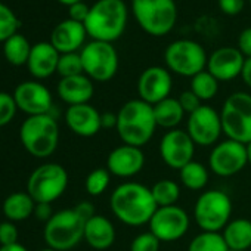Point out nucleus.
<instances>
[{
	"label": "nucleus",
	"mask_w": 251,
	"mask_h": 251,
	"mask_svg": "<svg viewBox=\"0 0 251 251\" xmlns=\"http://www.w3.org/2000/svg\"><path fill=\"white\" fill-rule=\"evenodd\" d=\"M109 207L121 223L135 227L150 223L158 208L151 188L139 182L120 183L109 197Z\"/></svg>",
	"instance_id": "1"
},
{
	"label": "nucleus",
	"mask_w": 251,
	"mask_h": 251,
	"mask_svg": "<svg viewBox=\"0 0 251 251\" xmlns=\"http://www.w3.org/2000/svg\"><path fill=\"white\" fill-rule=\"evenodd\" d=\"M158 127L154 106L142 99H130L117 112V135L126 145L142 148L154 136Z\"/></svg>",
	"instance_id": "2"
},
{
	"label": "nucleus",
	"mask_w": 251,
	"mask_h": 251,
	"mask_svg": "<svg viewBox=\"0 0 251 251\" xmlns=\"http://www.w3.org/2000/svg\"><path fill=\"white\" fill-rule=\"evenodd\" d=\"M127 18L129 11L123 0H98L90 6L84 27L93 40L112 43L126 31Z\"/></svg>",
	"instance_id": "3"
},
{
	"label": "nucleus",
	"mask_w": 251,
	"mask_h": 251,
	"mask_svg": "<svg viewBox=\"0 0 251 251\" xmlns=\"http://www.w3.org/2000/svg\"><path fill=\"white\" fill-rule=\"evenodd\" d=\"M20 139L28 154L36 158H48L58 148L59 126L50 114L31 115L21 126Z\"/></svg>",
	"instance_id": "4"
},
{
	"label": "nucleus",
	"mask_w": 251,
	"mask_h": 251,
	"mask_svg": "<svg viewBox=\"0 0 251 251\" xmlns=\"http://www.w3.org/2000/svg\"><path fill=\"white\" fill-rule=\"evenodd\" d=\"M132 11L139 27L150 36H167L176 25L175 0H132Z\"/></svg>",
	"instance_id": "5"
},
{
	"label": "nucleus",
	"mask_w": 251,
	"mask_h": 251,
	"mask_svg": "<svg viewBox=\"0 0 251 251\" xmlns=\"http://www.w3.org/2000/svg\"><path fill=\"white\" fill-rule=\"evenodd\" d=\"M84 225L86 220L74 208L59 210L45 225V241L52 250L70 251L84 239Z\"/></svg>",
	"instance_id": "6"
},
{
	"label": "nucleus",
	"mask_w": 251,
	"mask_h": 251,
	"mask_svg": "<svg viewBox=\"0 0 251 251\" xmlns=\"http://www.w3.org/2000/svg\"><path fill=\"white\" fill-rule=\"evenodd\" d=\"M223 133L227 139L244 145L251 142V95L235 92L229 95L220 109Z\"/></svg>",
	"instance_id": "7"
},
{
	"label": "nucleus",
	"mask_w": 251,
	"mask_h": 251,
	"mask_svg": "<svg viewBox=\"0 0 251 251\" xmlns=\"http://www.w3.org/2000/svg\"><path fill=\"white\" fill-rule=\"evenodd\" d=\"M232 200L220 189L204 191L195 201L194 220L204 232H220L230 222Z\"/></svg>",
	"instance_id": "8"
},
{
	"label": "nucleus",
	"mask_w": 251,
	"mask_h": 251,
	"mask_svg": "<svg viewBox=\"0 0 251 251\" xmlns=\"http://www.w3.org/2000/svg\"><path fill=\"white\" fill-rule=\"evenodd\" d=\"M68 186V173L58 163L39 166L27 180V192L37 202L52 204L64 195Z\"/></svg>",
	"instance_id": "9"
},
{
	"label": "nucleus",
	"mask_w": 251,
	"mask_h": 251,
	"mask_svg": "<svg viewBox=\"0 0 251 251\" xmlns=\"http://www.w3.org/2000/svg\"><path fill=\"white\" fill-rule=\"evenodd\" d=\"M207 61L208 56L205 49L200 43L188 39L176 40L164 50L167 70L182 77L192 78L198 73L204 71L207 68Z\"/></svg>",
	"instance_id": "10"
},
{
	"label": "nucleus",
	"mask_w": 251,
	"mask_h": 251,
	"mask_svg": "<svg viewBox=\"0 0 251 251\" xmlns=\"http://www.w3.org/2000/svg\"><path fill=\"white\" fill-rule=\"evenodd\" d=\"M84 74L99 83L109 81L118 71V53L112 43L92 40L80 52Z\"/></svg>",
	"instance_id": "11"
},
{
	"label": "nucleus",
	"mask_w": 251,
	"mask_h": 251,
	"mask_svg": "<svg viewBox=\"0 0 251 251\" xmlns=\"http://www.w3.org/2000/svg\"><path fill=\"white\" fill-rule=\"evenodd\" d=\"M148 225L150 230L161 242H176L188 233L191 219L186 210L176 204L169 207H158Z\"/></svg>",
	"instance_id": "12"
},
{
	"label": "nucleus",
	"mask_w": 251,
	"mask_h": 251,
	"mask_svg": "<svg viewBox=\"0 0 251 251\" xmlns=\"http://www.w3.org/2000/svg\"><path fill=\"white\" fill-rule=\"evenodd\" d=\"M186 132L198 147H214L222 133V120L220 112L210 105H201L195 112L188 115Z\"/></svg>",
	"instance_id": "13"
},
{
	"label": "nucleus",
	"mask_w": 251,
	"mask_h": 251,
	"mask_svg": "<svg viewBox=\"0 0 251 251\" xmlns=\"http://www.w3.org/2000/svg\"><path fill=\"white\" fill-rule=\"evenodd\" d=\"M247 164V147L227 138L217 142L208 155V169L219 177L235 176L242 172Z\"/></svg>",
	"instance_id": "14"
},
{
	"label": "nucleus",
	"mask_w": 251,
	"mask_h": 251,
	"mask_svg": "<svg viewBox=\"0 0 251 251\" xmlns=\"http://www.w3.org/2000/svg\"><path fill=\"white\" fill-rule=\"evenodd\" d=\"M195 147L197 145L194 144L186 130L173 129L167 130L163 135L158 150L163 163L167 167L179 172L188 163L194 161Z\"/></svg>",
	"instance_id": "15"
},
{
	"label": "nucleus",
	"mask_w": 251,
	"mask_h": 251,
	"mask_svg": "<svg viewBox=\"0 0 251 251\" xmlns=\"http://www.w3.org/2000/svg\"><path fill=\"white\" fill-rule=\"evenodd\" d=\"M138 96L150 105H155L170 98L173 89V78L164 67H148L138 78Z\"/></svg>",
	"instance_id": "16"
},
{
	"label": "nucleus",
	"mask_w": 251,
	"mask_h": 251,
	"mask_svg": "<svg viewBox=\"0 0 251 251\" xmlns=\"http://www.w3.org/2000/svg\"><path fill=\"white\" fill-rule=\"evenodd\" d=\"M14 99L18 109L28 114V117L50 114L53 106L50 90L45 84L33 80L18 84L14 90Z\"/></svg>",
	"instance_id": "17"
},
{
	"label": "nucleus",
	"mask_w": 251,
	"mask_h": 251,
	"mask_svg": "<svg viewBox=\"0 0 251 251\" xmlns=\"http://www.w3.org/2000/svg\"><path fill=\"white\" fill-rule=\"evenodd\" d=\"M145 167V154L142 148L120 145L114 148L106 158V169L112 176L127 179L139 175Z\"/></svg>",
	"instance_id": "18"
},
{
	"label": "nucleus",
	"mask_w": 251,
	"mask_h": 251,
	"mask_svg": "<svg viewBox=\"0 0 251 251\" xmlns=\"http://www.w3.org/2000/svg\"><path fill=\"white\" fill-rule=\"evenodd\" d=\"M245 64V56L238 48L225 46L216 49L207 61V71L220 83L232 81L241 75Z\"/></svg>",
	"instance_id": "19"
},
{
	"label": "nucleus",
	"mask_w": 251,
	"mask_h": 251,
	"mask_svg": "<svg viewBox=\"0 0 251 251\" xmlns=\"http://www.w3.org/2000/svg\"><path fill=\"white\" fill-rule=\"evenodd\" d=\"M65 121L68 129L80 138H93L102 129L100 112L90 103L68 106Z\"/></svg>",
	"instance_id": "20"
},
{
	"label": "nucleus",
	"mask_w": 251,
	"mask_h": 251,
	"mask_svg": "<svg viewBox=\"0 0 251 251\" xmlns=\"http://www.w3.org/2000/svg\"><path fill=\"white\" fill-rule=\"evenodd\" d=\"M87 31L84 24L77 23L74 20H65L61 21L50 34V43L53 48L62 55V53H73L77 52L84 40H86Z\"/></svg>",
	"instance_id": "21"
},
{
	"label": "nucleus",
	"mask_w": 251,
	"mask_h": 251,
	"mask_svg": "<svg viewBox=\"0 0 251 251\" xmlns=\"http://www.w3.org/2000/svg\"><path fill=\"white\" fill-rule=\"evenodd\" d=\"M61 53L50 42H39L31 48L27 62L28 71L36 78H48L58 70Z\"/></svg>",
	"instance_id": "22"
},
{
	"label": "nucleus",
	"mask_w": 251,
	"mask_h": 251,
	"mask_svg": "<svg viewBox=\"0 0 251 251\" xmlns=\"http://www.w3.org/2000/svg\"><path fill=\"white\" fill-rule=\"evenodd\" d=\"M93 80H90L86 74L64 77L58 83V96L70 106L89 103V100L93 98Z\"/></svg>",
	"instance_id": "23"
},
{
	"label": "nucleus",
	"mask_w": 251,
	"mask_h": 251,
	"mask_svg": "<svg viewBox=\"0 0 251 251\" xmlns=\"http://www.w3.org/2000/svg\"><path fill=\"white\" fill-rule=\"evenodd\" d=\"M115 226L112 222L100 214H95L84 225V241L96 251H105L115 242Z\"/></svg>",
	"instance_id": "24"
},
{
	"label": "nucleus",
	"mask_w": 251,
	"mask_h": 251,
	"mask_svg": "<svg viewBox=\"0 0 251 251\" xmlns=\"http://www.w3.org/2000/svg\"><path fill=\"white\" fill-rule=\"evenodd\" d=\"M222 235L229 250L247 251L251 248V220L233 219L225 226Z\"/></svg>",
	"instance_id": "25"
},
{
	"label": "nucleus",
	"mask_w": 251,
	"mask_h": 251,
	"mask_svg": "<svg viewBox=\"0 0 251 251\" xmlns=\"http://www.w3.org/2000/svg\"><path fill=\"white\" fill-rule=\"evenodd\" d=\"M154 115L158 127L173 130L179 129V124L183 121L186 112L183 111L179 99L170 96L154 105Z\"/></svg>",
	"instance_id": "26"
},
{
	"label": "nucleus",
	"mask_w": 251,
	"mask_h": 251,
	"mask_svg": "<svg viewBox=\"0 0 251 251\" xmlns=\"http://www.w3.org/2000/svg\"><path fill=\"white\" fill-rule=\"evenodd\" d=\"M36 201L28 192H14L11 194L2 205L3 216L9 222H23L34 214Z\"/></svg>",
	"instance_id": "27"
},
{
	"label": "nucleus",
	"mask_w": 251,
	"mask_h": 251,
	"mask_svg": "<svg viewBox=\"0 0 251 251\" xmlns=\"http://www.w3.org/2000/svg\"><path fill=\"white\" fill-rule=\"evenodd\" d=\"M180 183L189 191H202L210 179L208 169L200 161H191L179 170Z\"/></svg>",
	"instance_id": "28"
},
{
	"label": "nucleus",
	"mask_w": 251,
	"mask_h": 251,
	"mask_svg": "<svg viewBox=\"0 0 251 251\" xmlns=\"http://www.w3.org/2000/svg\"><path fill=\"white\" fill-rule=\"evenodd\" d=\"M31 48L33 46L25 36H23L21 33H15L12 37L3 42V55L6 61L12 65H24L28 62Z\"/></svg>",
	"instance_id": "29"
},
{
	"label": "nucleus",
	"mask_w": 251,
	"mask_h": 251,
	"mask_svg": "<svg viewBox=\"0 0 251 251\" xmlns=\"http://www.w3.org/2000/svg\"><path fill=\"white\" fill-rule=\"evenodd\" d=\"M151 192L157 207L176 205V202L180 198V186L177 182L172 179H161L155 182L151 188Z\"/></svg>",
	"instance_id": "30"
},
{
	"label": "nucleus",
	"mask_w": 251,
	"mask_h": 251,
	"mask_svg": "<svg viewBox=\"0 0 251 251\" xmlns=\"http://www.w3.org/2000/svg\"><path fill=\"white\" fill-rule=\"evenodd\" d=\"M188 251H229V248L220 232L201 230L191 239Z\"/></svg>",
	"instance_id": "31"
},
{
	"label": "nucleus",
	"mask_w": 251,
	"mask_h": 251,
	"mask_svg": "<svg viewBox=\"0 0 251 251\" xmlns=\"http://www.w3.org/2000/svg\"><path fill=\"white\" fill-rule=\"evenodd\" d=\"M200 99L201 102L213 99L219 92V81L207 71H201L197 75L191 78V87H189Z\"/></svg>",
	"instance_id": "32"
},
{
	"label": "nucleus",
	"mask_w": 251,
	"mask_h": 251,
	"mask_svg": "<svg viewBox=\"0 0 251 251\" xmlns=\"http://www.w3.org/2000/svg\"><path fill=\"white\" fill-rule=\"evenodd\" d=\"M111 176L112 175L108 172L106 167H99L92 170L84 180V188L87 194L90 197H100L102 194H105V191L111 183Z\"/></svg>",
	"instance_id": "33"
},
{
	"label": "nucleus",
	"mask_w": 251,
	"mask_h": 251,
	"mask_svg": "<svg viewBox=\"0 0 251 251\" xmlns=\"http://www.w3.org/2000/svg\"><path fill=\"white\" fill-rule=\"evenodd\" d=\"M20 21L15 12L5 3L0 2V42H6L18 30Z\"/></svg>",
	"instance_id": "34"
},
{
	"label": "nucleus",
	"mask_w": 251,
	"mask_h": 251,
	"mask_svg": "<svg viewBox=\"0 0 251 251\" xmlns=\"http://www.w3.org/2000/svg\"><path fill=\"white\" fill-rule=\"evenodd\" d=\"M56 73L64 78V77H73V75H78V74H84L83 70V62H81V56L77 52L73 53H62L59 56V62H58V70Z\"/></svg>",
	"instance_id": "35"
},
{
	"label": "nucleus",
	"mask_w": 251,
	"mask_h": 251,
	"mask_svg": "<svg viewBox=\"0 0 251 251\" xmlns=\"http://www.w3.org/2000/svg\"><path fill=\"white\" fill-rule=\"evenodd\" d=\"M161 241L151 232H142L130 242V251H160Z\"/></svg>",
	"instance_id": "36"
},
{
	"label": "nucleus",
	"mask_w": 251,
	"mask_h": 251,
	"mask_svg": "<svg viewBox=\"0 0 251 251\" xmlns=\"http://www.w3.org/2000/svg\"><path fill=\"white\" fill-rule=\"evenodd\" d=\"M17 103L14 99V95H9L6 92H0V127L9 124L15 114H17Z\"/></svg>",
	"instance_id": "37"
},
{
	"label": "nucleus",
	"mask_w": 251,
	"mask_h": 251,
	"mask_svg": "<svg viewBox=\"0 0 251 251\" xmlns=\"http://www.w3.org/2000/svg\"><path fill=\"white\" fill-rule=\"evenodd\" d=\"M18 227L14 222H2L0 223V245H12L18 244Z\"/></svg>",
	"instance_id": "38"
},
{
	"label": "nucleus",
	"mask_w": 251,
	"mask_h": 251,
	"mask_svg": "<svg viewBox=\"0 0 251 251\" xmlns=\"http://www.w3.org/2000/svg\"><path fill=\"white\" fill-rule=\"evenodd\" d=\"M179 99V102H180V105H182V108H183V111L189 115V114H192V112H195L201 105H202V102H201V99L189 89V90H185V92H182L180 93V96L177 98Z\"/></svg>",
	"instance_id": "39"
},
{
	"label": "nucleus",
	"mask_w": 251,
	"mask_h": 251,
	"mask_svg": "<svg viewBox=\"0 0 251 251\" xmlns=\"http://www.w3.org/2000/svg\"><path fill=\"white\" fill-rule=\"evenodd\" d=\"M217 3L220 11L229 17L241 14L245 8V0H217Z\"/></svg>",
	"instance_id": "40"
},
{
	"label": "nucleus",
	"mask_w": 251,
	"mask_h": 251,
	"mask_svg": "<svg viewBox=\"0 0 251 251\" xmlns=\"http://www.w3.org/2000/svg\"><path fill=\"white\" fill-rule=\"evenodd\" d=\"M89 12H90V6H87L84 2L74 3V5H71V6L68 8L70 20H74V21L81 23V24H84V21L87 20Z\"/></svg>",
	"instance_id": "41"
},
{
	"label": "nucleus",
	"mask_w": 251,
	"mask_h": 251,
	"mask_svg": "<svg viewBox=\"0 0 251 251\" xmlns=\"http://www.w3.org/2000/svg\"><path fill=\"white\" fill-rule=\"evenodd\" d=\"M238 49L245 59L251 58V27H247L241 31L238 37Z\"/></svg>",
	"instance_id": "42"
},
{
	"label": "nucleus",
	"mask_w": 251,
	"mask_h": 251,
	"mask_svg": "<svg viewBox=\"0 0 251 251\" xmlns=\"http://www.w3.org/2000/svg\"><path fill=\"white\" fill-rule=\"evenodd\" d=\"M53 210H52V205L48 204V202H37L36 204V208H34V216L42 220V222H49L50 217L53 216Z\"/></svg>",
	"instance_id": "43"
},
{
	"label": "nucleus",
	"mask_w": 251,
	"mask_h": 251,
	"mask_svg": "<svg viewBox=\"0 0 251 251\" xmlns=\"http://www.w3.org/2000/svg\"><path fill=\"white\" fill-rule=\"evenodd\" d=\"M74 210L87 222L89 219H92L95 214H96V210H95V205L90 202V201H80L75 207H74Z\"/></svg>",
	"instance_id": "44"
},
{
	"label": "nucleus",
	"mask_w": 251,
	"mask_h": 251,
	"mask_svg": "<svg viewBox=\"0 0 251 251\" xmlns=\"http://www.w3.org/2000/svg\"><path fill=\"white\" fill-rule=\"evenodd\" d=\"M100 124H102V129H115L117 127V114H114V112L100 114Z\"/></svg>",
	"instance_id": "45"
},
{
	"label": "nucleus",
	"mask_w": 251,
	"mask_h": 251,
	"mask_svg": "<svg viewBox=\"0 0 251 251\" xmlns=\"http://www.w3.org/2000/svg\"><path fill=\"white\" fill-rule=\"evenodd\" d=\"M241 78L245 83V86L251 89V58L245 59V64H244V68L241 73Z\"/></svg>",
	"instance_id": "46"
},
{
	"label": "nucleus",
	"mask_w": 251,
	"mask_h": 251,
	"mask_svg": "<svg viewBox=\"0 0 251 251\" xmlns=\"http://www.w3.org/2000/svg\"><path fill=\"white\" fill-rule=\"evenodd\" d=\"M0 251H28L23 244H12V245H0Z\"/></svg>",
	"instance_id": "47"
},
{
	"label": "nucleus",
	"mask_w": 251,
	"mask_h": 251,
	"mask_svg": "<svg viewBox=\"0 0 251 251\" xmlns=\"http://www.w3.org/2000/svg\"><path fill=\"white\" fill-rule=\"evenodd\" d=\"M58 2H61L62 5H67V6L70 8L71 5H74V3H78V2H81V0H58Z\"/></svg>",
	"instance_id": "48"
},
{
	"label": "nucleus",
	"mask_w": 251,
	"mask_h": 251,
	"mask_svg": "<svg viewBox=\"0 0 251 251\" xmlns=\"http://www.w3.org/2000/svg\"><path fill=\"white\" fill-rule=\"evenodd\" d=\"M247 147V160H248V164L251 166V142L245 145Z\"/></svg>",
	"instance_id": "49"
},
{
	"label": "nucleus",
	"mask_w": 251,
	"mask_h": 251,
	"mask_svg": "<svg viewBox=\"0 0 251 251\" xmlns=\"http://www.w3.org/2000/svg\"><path fill=\"white\" fill-rule=\"evenodd\" d=\"M40 251H56V250H52V248H49V247H48V248H45V250H40Z\"/></svg>",
	"instance_id": "50"
},
{
	"label": "nucleus",
	"mask_w": 251,
	"mask_h": 251,
	"mask_svg": "<svg viewBox=\"0 0 251 251\" xmlns=\"http://www.w3.org/2000/svg\"><path fill=\"white\" fill-rule=\"evenodd\" d=\"M229 251H236V250H229Z\"/></svg>",
	"instance_id": "51"
},
{
	"label": "nucleus",
	"mask_w": 251,
	"mask_h": 251,
	"mask_svg": "<svg viewBox=\"0 0 251 251\" xmlns=\"http://www.w3.org/2000/svg\"><path fill=\"white\" fill-rule=\"evenodd\" d=\"M250 3H251V0H250Z\"/></svg>",
	"instance_id": "52"
}]
</instances>
